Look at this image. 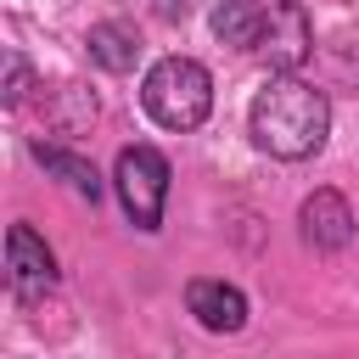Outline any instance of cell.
<instances>
[{"mask_svg":"<svg viewBox=\"0 0 359 359\" xmlns=\"http://www.w3.org/2000/svg\"><path fill=\"white\" fill-rule=\"evenodd\" d=\"M247 129H252V146L280 157V163H303L325 146L331 135V101L325 90H314L309 79L297 73H280L269 79L258 95H252V112H247Z\"/></svg>","mask_w":359,"mask_h":359,"instance_id":"obj_1","label":"cell"},{"mask_svg":"<svg viewBox=\"0 0 359 359\" xmlns=\"http://www.w3.org/2000/svg\"><path fill=\"white\" fill-rule=\"evenodd\" d=\"M140 101H146V112L163 129H180L185 135V129H196L213 112V79L191 56H163V62H151V73L140 84Z\"/></svg>","mask_w":359,"mask_h":359,"instance_id":"obj_2","label":"cell"},{"mask_svg":"<svg viewBox=\"0 0 359 359\" xmlns=\"http://www.w3.org/2000/svg\"><path fill=\"white\" fill-rule=\"evenodd\" d=\"M112 185L118 202L129 213L135 230H157L163 224V202H168V157L157 146H123L112 163Z\"/></svg>","mask_w":359,"mask_h":359,"instance_id":"obj_3","label":"cell"},{"mask_svg":"<svg viewBox=\"0 0 359 359\" xmlns=\"http://www.w3.org/2000/svg\"><path fill=\"white\" fill-rule=\"evenodd\" d=\"M252 56H264L275 73H297L303 62H314V28H309V11H303L297 0H269V11H264V34H258Z\"/></svg>","mask_w":359,"mask_h":359,"instance_id":"obj_4","label":"cell"},{"mask_svg":"<svg viewBox=\"0 0 359 359\" xmlns=\"http://www.w3.org/2000/svg\"><path fill=\"white\" fill-rule=\"evenodd\" d=\"M6 280H11L17 297H34V292H50L56 286V258H50V247L28 224H11L6 230Z\"/></svg>","mask_w":359,"mask_h":359,"instance_id":"obj_5","label":"cell"},{"mask_svg":"<svg viewBox=\"0 0 359 359\" xmlns=\"http://www.w3.org/2000/svg\"><path fill=\"white\" fill-rule=\"evenodd\" d=\"M297 224H303V241H309L314 252H342V247L353 241V208H348L342 191H314V196H303Z\"/></svg>","mask_w":359,"mask_h":359,"instance_id":"obj_6","label":"cell"},{"mask_svg":"<svg viewBox=\"0 0 359 359\" xmlns=\"http://www.w3.org/2000/svg\"><path fill=\"white\" fill-rule=\"evenodd\" d=\"M185 309L196 314V325L202 331H213V337H236L241 325H247V292L241 286H230V280H191L185 286Z\"/></svg>","mask_w":359,"mask_h":359,"instance_id":"obj_7","label":"cell"},{"mask_svg":"<svg viewBox=\"0 0 359 359\" xmlns=\"http://www.w3.org/2000/svg\"><path fill=\"white\" fill-rule=\"evenodd\" d=\"M320 79H325V90L359 95V22L325 34V45H320Z\"/></svg>","mask_w":359,"mask_h":359,"instance_id":"obj_8","label":"cell"},{"mask_svg":"<svg viewBox=\"0 0 359 359\" xmlns=\"http://www.w3.org/2000/svg\"><path fill=\"white\" fill-rule=\"evenodd\" d=\"M84 45H90V62L107 67V73H129L140 62V34L129 22H95Z\"/></svg>","mask_w":359,"mask_h":359,"instance_id":"obj_9","label":"cell"},{"mask_svg":"<svg viewBox=\"0 0 359 359\" xmlns=\"http://www.w3.org/2000/svg\"><path fill=\"white\" fill-rule=\"evenodd\" d=\"M264 11H269V6H258V0H219V6H213V34H219L230 50H252L258 34H264Z\"/></svg>","mask_w":359,"mask_h":359,"instance_id":"obj_10","label":"cell"},{"mask_svg":"<svg viewBox=\"0 0 359 359\" xmlns=\"http://www.w3.org/2000/svg\"><path fill=\"white\" fill-rule=\"evenodd\" d=\"M34 157L45 163V174H56L67 191H79V196H101V174H95V163L90 157H79V151H67V146H45V140H34Z\"/></svg>","mask_w":359,"mask_h":359,"instance_id":"obj_11","label":"cell"},{"mask_svg":"<svg viewBox=\"0 0 359 359\" xmlns=\"http://www.w3.org/2000/svg\"><path fill=\"white\" fill-rule=\"evenodd\" d=\"M22 95H28V62L22 56H6V101L17 107Z\"/></svg>","mask_w":359,"mask_h":359,"instance_id":"obj_12","label":"cell"},{"mask_svg":"<svg viewBox=\"0 0 359 359\" xmlns=\"http://www.w3.org/2000/svg\"><path fill=\"white\" fill-rule=\"evenodd\" d=\"M146 6H151L157 22H185V17L196 11V0H146Z\"/></svg>","mask_w":359,"mask_h":359,"instance_id":"obj_13","label":"cell"}]
</instances>
